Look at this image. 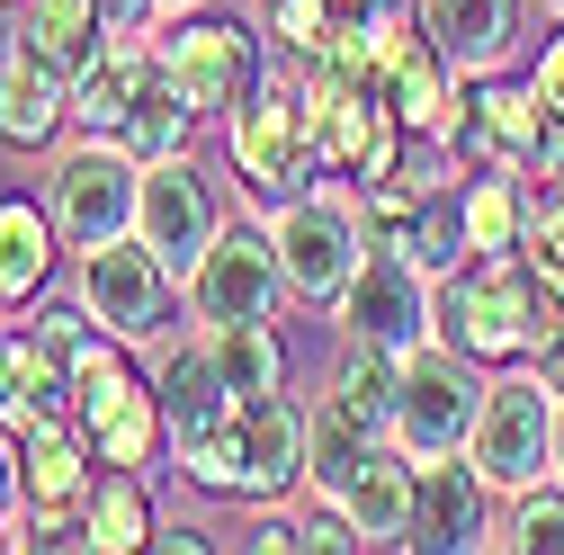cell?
Segmentation results:
<instances>
[{
  "instance_id": "1",
  "label": "cell",
  "mask_w": 564,
  "mask_h": 555,
  "mask_svg": "<svg viewBox=\"0 0 564 555\" xmlns=\"http://www.w3.org/2000/svg\"><path fill=\"white\" fill-rule=\"evenodd\" d=\"M440 340H457V350L475 368H529L546 340H564V287L529 260H466L457 278H440Z\"/></svg>"
},
{
  "instance_id": "2",
  "label": "cell",
  "mask_w": 564,
  "mask_h": 555,
  "mask_svg": "<svg viewBox=\"0 0 564 555\" xmlns=\"http://www.w3.org/2000/svg\"><path fill=\"white\" fill-rule=\"evenodd\" d=\"M225 171H234V188H242V206H288L296 188H314V179H332V162H323V126H314V99H305V81H296V63L288 73H269L234 117H225Z\"/></svg>"
},
{
  "instance_id": "3",
  "label": "cell",
  "mask_w": 564,
  "mask_h": 555,
  "mask_svg": "<svg viewBox=\"0 0 564 555\" xmlns=\"http://www.w3.org/2000/svg\"><path fill=\"white\" fill-rule=\"evenodd\" d=\"M153 54H162V81L206 117V126H225L260 81H269V28L260 19H234V10H171L162 28H153Z\"/></svg>"
},
{
  "instance_id": "4",
  "label": "cell",
  "mask_w": 564,
  "mask_h": 555,
  "mask_svg": "<svg viewBox=\"0 0 564 555\" xmlns=\"http://www.w3.org/2000/svg\"><path fill=\"white\" fill-rule=\"evenodd\" d=\"M269 233H278V260H288L296 314H323L332 323V305L349 296V278H359V260H368L359 188H349V179H314L288 206H269Z\"/></svg>"
},
{
  "instance_id": "5",
  "label": "cell",
  "mask_w": 564,
  "mask_h": 555,
  "mask_svg": "<svg viewBox=\"0 0 564 555\" xmlns=\"http://www.w3.org/2000/svg\"><path fill=\"white\" fill-rule=\"evenodd\" d=\"M73 296L126 340V350H153L188 323V278L144 242V233H117L99 251H73Z\"/></svg>"
},
{
  "instance_id": "6",
  "label": "cell",
  "mask_w": 564,
  "mask_h": 555,
  "mask_svg": "<svg viewBox=\"0 0 564 555\" xmlns=\"http://www.w3.org/2000/svg\"><path fill=\"white\" fill-rule=\"evenodd\" d=\"M45 206L73 251H99L117 233H134V206H144V162H134L117 134H63L45 153Z\"/></svg>"
},
{
  "instance_id": "7",
  "label": "cell",
  "mask_w": 564,
  "mask_h": 555,
  "mask_svg": "<svg viewBox=\"0 0 564 555\" xmlns=\"http://www.w3.org/2000/svg\"><path fill=\"white\" fill-rule=\"evenodd\" d=\"M492 368H475L457 340H412L403 350V385H394V448H412L421 466L431 457H466L475 439V412H484Z\"/></svg>"
},
{
  "instance_id": "8",
  "label": "cell",
  "mask_w": 564,
  "mask_h": 555,
  "mask_svg": "<svg viewBox=\"0 0 564 555\" xmlns=\"http://www.w3.org/2000/svg\"><path fill=\"white\" fill-rule=\"evenodd\" d=\"M288 296V260H278V233L260 206L225 216V233L206 242V260L188 269V323H278Z\"/></svg>"
},
{
  "instance_id": "9",
  "label": "cell",
  "mask_w": 564,
  "mask_h": 555,
  "mask_svg": "<svg viewBox=\"0 0 564 555\" xmlns=\"http://www.w3.org/2000/svg\"><path fill=\"white\" fill-rule=\"evenodd\" d=\"M466 457H475V475L492 483V493H520V483L555 475V385L538 368H502L484 385Z\"/></svg>"
},
{
  "instance_id": "10",
  "label": "cell",
  "mask_w": 564,
  "mask_h": 555,
  "mask_svg": "<svg viewBox=\"0 0 564 555\" xmlns=\"http://www.w3.org/2000/svg\"><path fill=\"white\" fill-rule=\"evenodd\" d=\"M73 422L90 431L99 466H134L153 475L171 466V422H162V394H153V368H134V350L117 340V350L73 385Z\"/></svg>"
},
{
  "instance_id": "11",
  "label": "cell",
  "mask_w": 564,
  "mask_h": 555,
  "mask_svg": "<svg viewBox=\"0 0 564 555\" xmlns=\"http://www.w3.org/2000/svg\"><path fill=\"white\" fill-rule=\"evenodd\" d=\"M332 331H340V340H386V350H412V340L440 331V278L421 269L412 251H394V242H368L359 278H349V296L332 305Z\"/></svg>"
},
{
  "instance_id": "12",
  "label": "cell",
  "mask_w": 564,
  "mask_h": 555,
  "mask_svg": "<svg viewBox=\"0 0 564 555\" xmlns=\"http://www.w3.org/2000/svg\"><path fill=\"white\" fill-rule=\"evenodd\" d=\"M134 233H144L180 278L206 260V242L225 233V188L206 179V162L197 153H180V162H153L144 171V206H134Z\"/></svg>"
},
{
  "instance_id": "13",
  "label": "cell",
  "mask_w": 564,
  "mask_h": 555,
  "mask_svg": "<svg viewBox=\"0 0 564 555\" xmlns=\"http://www.w3.org/2000/svg\"><path fill=\"white\" fill-rule=\"evenodd\" d=\"M502 529V493L475 475V457H431L412 502V555H475Z\"/></svg>"
},
{
  "instance_id": "14",
  "label": "cell",
  "mask_w": 564,
  "mask_h": 555,
  "mask_svg": "<svg viewBox=\"0 0 564 555\" xmlns=\"http://www.w3.org/2000/svg\"><path fill=\"white\" fill-rule=\"evenodd\" d=\"M314 466V394L242 403V502H305Z\"/></svg>"
},
{
  "instance_id": "15",
  "label": "cell",
  "mask_w": 564,
  "mask_h": 555,
  "mask_svg": "<svg viewBox=\"0 0 564 555\" xmlns=\"http://www.w3.org/2000/svg\"><path fill=\"white\" fill-rule=\"evenodd\" d=\"M144 368H153V394H162L171 448H180V439H197V431H225L234 412H242V403H234V385H225V368H216V350H206V323H180L171 340H153Z\"/></svg>"
},
{
  "instance_id": "16",
  "label": "cell",
  "mask_w": 564,
  "mask_h": 555,
  "mask_svg": "<svg viewBox=\"0 0 564 555\" xmlns=\"http://www.w3.org/2000/svg\"><path fill=\"white\" fill-rule=\"evenodd\" d=\"M63 260H73V242H63L45 188H0V314H28L36 296L63 287Z\"/></svg>"
},
{
  "instance_id": "17",
  "label": "cell",
  "mask_w": 564,
  "mask_h": 555,
  "mask_svg": "<svg viewBox=\"0 0 564 555\" xmlns=\"http://www.w3.org/2000/svg\"><path fill=\"white\" fill-rule=\"evenodd\" d=\"M412 10L448 45L457 73H511V63H529L538 0H412Z\"/></svg>"
},
{
  "instance_id": "18",
  "label": "cell",
  "mask_w": 564,
  "mask_h": 555,
  "mask_svg": "<svg viewBox=\"0 0 564 555\" xmlns=\"http://www.w3.org/2000/svg\"><path fill=\"white\" fill-rule=\"evenodd\" d=\"M63 134H73V73L36 63L28 45L0 63V153L10 162H45Z\"/></svg>"
},
{
  "instance_id": "19",
  "label": "cell",
  "mask_w": 564,
  "mask_h": 555,
  "mask_svg": "<svg viewBox=\"0 0 564 555\" xmlns=\"http://www.w3.org/2000/svg\"><path fill=\"white\" fill-rule=\"evenodd\" d=\"M412 502H421V457L394 439L340 483V511L359 529V546H412Z\"/></svg>"
},
{
  "instance_id": "20",
  "label": "cell",
  "mask_w": 564,
  "mask_h": 555,
  "mask_svg": "<svg viewBox=\"0 0 564 555\" xmlns=\"http://www.w3.org/2000/svg\"><path fill=\"white\" fill-rule=\"evenodd\" d=\"M153 73H162V54H153V45L108 36V45L82 63V73H73V134H117L126 108L153 90Z\"/></svg>"
},
{
  "instance_id": "21",
  "label": "cell",
  "mask_w": 564,
  "mask_h": 555,
  "mask_svg": "<svg viewBox=\"0 0 564 555\" xmlns=\"http://www.w3.org/2000/svg\"><path fill=\"white\" fill-rule=\"evenodd\" d=\"M386 439H394V431L377 422V412H359L340 385H323V394H314V466H305V493L340 502V483L359 475V466H368Z\"/></svg>"
},
{
  "instance_id": "22",
  "label": "cell",
  "mask_w": 564,
  "mask_h": 555,
  "mask_svg": "<svg viewBox=\"0 0 564 555\" xmlns=\"http://www.w3.org/2000/svg\"><path fill=\"white\" fill-rule=\"evenodd\" d=\"M206 350H216L234 403H269V394H288V377H296V350H288L278 323H206Z\"/></svg>"
},
{
  "instance_id": "23",
  "label": "cell",
  "mask_w": 564,
  "mask_h": 555,
  "mask_svg": "<svg viewBox=\"0 0 564 555\" xmlns=\"http://www.w3.org/2000/svg\"><path fill=\"white\" fill-rule=\"evenodd\" d=\"M82 511H90V546H99V555H134V546L162 537L153 475H134V466H99V483H90Z\"/></svg>"
},
{
  "instance_id": "24",
  "label": "cell",
  "mask_w": 564,
  "mask_h": 555,
  "mask_svg": "<svg viewBox=\"0 0 564 555\" xmlns=\"http://www.w3.org/2000/svg\"><path fill=\"white\" fill-rule=\"evenodd\" d=\"M19 45L36 63H54V73H82V63L108 45L99 0H28V10H19Z\"/></svg>"
},
{
  "instance_id": "25",
  "label": "cell",
  "mask_w": 564,
  "mask_h": 555,
  "mask_svg": "<svg viewBox=\"0 0 564 555\" xmlns=\"http://www.w3.org/2000/svg\"><path fill=\"white\" fill-rule=\"evenodd\" d=\"M197 126H206V117H197V108H188V99H180V90H171L162 73H153V90H144V99L126 108L117 144H126L134 162L153 171V162H180V153H197Z\"/></svg>"
},
{
  "instance_id": "26",
  "label": "cell",
  "mask_w": 564,
  "mask_h": 555,
  "mask_svg": "<svg viewBox=\"0 0 564 555\" xmlns=\"http://www.w3.org/2000/svg\"><path fill=\"white\" fill-rule=\"evenodd\" d=\"M492 546L564 555V475H538V483H520V493H502V529H492Z\"/></svg>"
},
{
  "instance_id": "27",
  "label": "cell",
  "mask_w": 564,
  "mask_h": 555,
  "mask_svg": "<svg viewBox=\"0 0 564 555\" xmlns=\"http://www.w3.org/2000/svg\"><path fill=\"white\" fill-rule=\"evenodd\" d=\"M171 466H180L188 493H206V502H242V412H234L225 431L180 439V448H171Z\"/></svg>"
},
{
  "instance_id": "28",
  "label": "cell",
  "mask_w": 564,
  "mask_h": 555,
  "mask_svg": "<svg viewBox=\"0 0 564 555\" xmlns=\"http://www.w3.org/2000/svg\"><path fill=\"white\" fill-rule=\"evenodd\" d=\"M431 278H457L466 260H475V242H466V197L457 188H431L421 197V216H412V242H403Z\"/></svg>"
},
{
  "instance_id": "29",
  "label": "cell",
  "mask_w": 564,
  "mask_h": 555,
  "mask_svg": "<svg viewBox=\"0 0 564 555\" xmlns=\"http://www.w3.org/2000/svg\"><path fill=\"white\" fill-rule=\"evenodd\" d=\"M251 19L269 28V45L288 54V63H314L340 28V0H251Z\"/></svg>"
},
{
  "instance_id": "30",
  "label": "cell",
  "mask_w": 564,
  "mask_h": 555,
  "mask_svg": "<svg viewBox=\"0 0 564 555\" xmlns=\"http://www.w3.org/2000/svg\"><path fill=\"white\" fill-rule=\"evenodd\" d=\"M520 73L538 81V99H546V117L564 126V19H546V28L529 36V63H520Z\"/></svg>"
},
{
  "instance_id": "31",
  "label": "cell",
  "mask_w": 564,
  "mask_h": 555,
  "mask_svg": "<svg viewBox=\"0 0 564 555\" xmlns=\"http://www.w3.org/2000/svg\"><path fill=\"white\" fill-rule=\"evenodd\" d=\"M19 511H28V466H19V431L0 422V537L19 546Z\"/></svg>"
},
{
  "instance_id": "32",
  "label": "cell",
  "mask_w": 564,
  "mask_h": 555,
  "mask_svg": "<svg viewBox=\"0 0 564 555\" xmlns=\"http://www.w3.org/2000/svg\"><path fill=\"white\" fill-rule=\"evenodd\" d=\"M162 555H206V546H225L216 529H197V520H162V537H153Z\"/></svg>"
},
{
  "instance_id": "33",
  "label": "cell",
  "mask_w": 564,
  "mask_h": 555,
  "mask_svg": "<svg viewBox=\"0 0 564 555\" xmlns=\"http://www.w3.org/2000/svg\"><path fill=\"white\" fill-rule=\"evenodd\" d=\"M10 377H19V314H0V422H10Z\"/></svg>"
},
{
  "instance_id": "34",
  "label": "cell",
  "mask_w": 564,
  "mask_h": 555,
  "mask_svg": "<svg viewBox=\"0 0 564 555\" xmlns=\"http://www.w3.org/2000/svg\"><path fill=\"white\" fill-rule=\"evenodd\" d=\"M19 10H28V0H0V63L19 54Z\"/></svg>"
},
{
  "instance_id": "35",
  "label": "cell",
  "mask_w": 564,
  "mask_h": 555,
  "mask_svg": "<svg viewBox=\"0 0 564 555\" xmlns=\"http://www.w3.org/2000/svg\"><path fill=\"white\" fill-rule=\"evenodd\" d=\"M555 475H564V394H555Z\"/></svg>"
},
{
  "instance_id": "36",
  "label": "cell",
  "mask_w": 564,
  "mask_h": 555,
  "mask_svg": "<svg viewBox=\"0 0 564 555\" xmlns=\"http://www.w3.org/2000/svg\"><path fill=\"white\" fill-rule=\"evenodd\" d=\"M171 10H206V0H162V19H171Z\"/></svg>"
},
{
  "instance_id": "37",
  "label": "cell",
  "mask_w": 564,
  "mask_h": 555,
  "mask_svg": "<svg viewBox=\"0 0 564 555\" xmlns=\"http://www.w3.org/2000/svg\"><path fill=\"white\" fill-rule=\"evenodd\" d=\"M538 19H564V0H538Z\"/></svg>"
}]
</instances>
